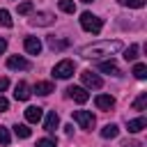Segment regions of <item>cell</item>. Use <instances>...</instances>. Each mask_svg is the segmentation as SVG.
I'll list each match as a JSON object with an SVG mask.
<instances>
[{"label":"cell","mask_w":147,"mask_h":147,"mask_svg":"<svg viewBox=\"0 0 147 147\" xmlns=\"http://www.w3.org/2000/svg\"><path fill=\"white\" fill-rule=\"evenodd\" d=\"M117 51H122V41L113 39V41H94V44H87V46H83L78 51V55L85 57V60H99V57H110Z\"/></svg>","instance_id":"6da1fadb"},{"label":"cell","mask_w":147,"mask_h":147,"mask_svg":"<svg viewBox=\"0 0 147 147\" xmlns=\"http://www.w3.org/2000/svg\"><path fill=\"white\" fill-rule=\"evenodd\" d=\"M80 28H83L85 32L99 34L101 28H103V21H101L99 16H94V14H90V11H83V14H80Z\"/></svg>","instance_id":"7a4b0ae2"},{"label":"cell","mask_w":147,"mask_h":147,"mask_svg":"<svg viewBox=\"0 0 147 147\" xmlns=\"http://www.w3.org/2000/svg\"><path fill=\"white\" fill-rule=\"evenodd\" d=\"M74 62L71 60H60L55 67H53V78H60V80H67L74 76Z\"/></svg>","instance_id":"3957f363"},{"label":"cell","mask_w":147,"mask_h":147,"mask_svg":"<svg viewBox=\"0 0 147 147\" xmlns=\"http://www.w3.org/2000/svg\"><path fill=\"white\" fill-rule=\"evenodd\" d=\"M74 122H76L80 129H85V131H92L94 124H96V119H94V115H92L90 110H76V113H74Z\"/></svg>","instance_id":"277c9868"},{"label":"cell","mask_w":147,"mask_h":147,"mask_svg":"<svg viewBox=\"0 0 147 147\" xmlns=\"http://www.w3.org/2000/svg\"><path fill=\"white\" fill-rule=\"evenodd\" d=\"M80 78H83V83H85L87 87H92V90H99V87L103 85L101 76H99V74H94V71H90V69H85V71L80 74Z\"/></svg>","instance_id":"5b68a950"},{"label":"cell","mask_w":147,"mask_h":147,"mask_svg":"<svg viewBox=\"0 0 147 147\" xmlns=\"http://www.w3.org/2000/svg\"><path fill=\"white\" fill-rule=\"evenodd\" d=\"M55 21V16L51 14V11H37L32 18H30V23L32 25H39V28H46V25H51Z\"/></svg>","instance_id":"8992f818"},{"label":"cell","mask_w":147,"mask_h":147,"mask_svg":"<svg viewBox=\"0 0 147 147\" xmlns=\"http://www.w3.org/2000/svg\"><path fill=\"white\" fill-rule=\"evenodd\" d=\"M67 94L76 101V103H85L87 99H90V94L85 92V87H78V85H74V87H67Z\"/></svg>","instance_id":"52a82bcc"},{"label":"cell","mask_w":147,"mask_h":147,"mask_svg":"<svg viewBox=\"0 0 147 147\" xmlns=\"http://www.w3.org/2000/svg\"><path fill=\"white\" fill-rule=\"evenodd\" d=\"M94 106L99 110H110V108H115V96H110V94H96Z\"/></svg>","instance_id":"ba28073f"},{"label":"cell","mask_w":147,"mask_h":147,"mask_svg":"<svg viewBox=\"0 0 147 147\" xmlns=\"http://www.w3.org/2000/svg\"><path fill=\"white\" fill-rule=\"evenodd\" d=\"M30 85L25 83V80H21V83H16V87H14V96H16V101H28L30 99Z\"/></svg>","instance_id":"9c48e42d"},{"label":"cell","mask_w":147,"mask_h":147,"mask_svg":"<svg viewBox=\"0 0 147 147\" xmlns=\"http://www.w3.org/2000/svg\"><path fill=\"white\" fill-rule=\"evenodd\" d=\"M7 67H9V69H18V71H25V69H30V62H28L25 57H21V55H11V57L7 60Z\"/></svg>","instance_id":"30bf717a"},{"label":"cell","mask_w":147,"mask_h":147,"mask_svg":"<svg viewBox=\"0 0 147 147\" xmlns=\"http://www.w3.org/2000/svg\"><path fill=\"white\" fill-rule=\"evenodd\" d=\"M23 46H25V51H28L30 55H39V53H41V41H39L37 37H25Z\"/></svg>","instance_id":"8fae6325"},{"label":"cell","mask_w":147,"mask_h":147,"mask_svg":"<svg viewBox=\"0 0 147 147\" xmlns=\"http://www.w3.org/2000/svg\"><path fill=\"white\" fill-rule=\"evenodd\" d=\"M99 71L103 74H110V76H122V69L113 62V60H106V62H99Z\"/></svg>","instance_id":"7c38bea8"},{"label":"cell","mask_w":147,"mask_h":147,"mask_svg":"<svg viewBox=\"0 0 147 147\" xmlns=\"http://www.w3.org/2000/svg\"><path fill=\"white\" fill-rule=\"evenodd\" d=\"M41 117H44V110L39 108V106H30V108H25V119L28 122H41Z\"/></svg>","instance_id":"4fadbf2b"},{"label":"cell","mask_w":147,"mask_h":147,"mask_svg":"<svg viewBox=\"0 0 147 147\" xmlns=\"http://www.w3.org/2000/svg\"><path fill=\"white\" fill-rule=\"evenodd\" d=\"M57 124H60V117H57L55 110H51V113L46 115V119H44V129H46L48 133H53V131L57 129Z\"/></svg>","instance_id":"5bb4252c"},{"label":"cell","mask_w":147,"mask_h":147,"mask_svg":"<svg viewBox=\"0 0 147 147\" xmlns=\"http://www.w3.org/2000/svg\"><path fill=\"white\" fill-rule=\"evenodd\" d=\"M147 126V119L145 117H136V119H129L126 122V129L131 131V133H138V131H142Z\"/></svg>","instance_id":"9a60e30c"},{"label":"cell","mask_w":147,"mask_h":147,"mask_svg":"<svg viewBox=\"0 0 147 147\" xmlns=\"http://www.w3.org/2000/svg\"><path fill=\"white\" fill-rule=\"evenodd\" d=\"M48 48H51V51H64V48H69V39L48 37Z\"/></svg>","instance_id":"2e32d148"},{"label":"cell","mask_w":147,"mask_h":147,"mask_svg":"<svg viewBox=\"0 0 147 147\" xmlns=\"http://www.w3.org/2000/svg\"><path fill=\"white\" fill-rule=\"evenodd\" d=\"M53 90H55V87H53V83H46V80H39V83L34 85V92H37V94H41V96H48Z\"/></svg>","instance_id":"e0dca14e"},{"label":"cell","mask_w":147,"mask_h":147,"mask_svg":"<svg viewBox=\"0 0 147 147\" xmlns=\"http://www.w3.org/2000/svg\"><path fill=\"white\" fill-rule=\"evenodd\" d=\"M101 136H103V138H117V136H119V126H117V124H106V126L101 129Z\"/></svg>","instance_id":"ac0fdd59"},{"label":"cell","mask_w":147,"mask_h":147,"mask_svg":"<svg viewBox=\"0 0 147 147\" xmlns=\"http://www.w3.org/2000/svg\"><path fill=\"white\" fill-rule=\"evenodd\" d=\"M131 74H133L138 80H145V78H147V67L138 62V64H133V71H131Z\"/></svg>","instance_id":"d6986e66"},{"label":"cell","mask_w":147,"mask_h":147,"mask_svg":"<svg viewBox=\"0 0 147 147\" xmlns=\"http://www.w3.org/2000/svg\"><path fill=\"white\" fill-rule=\"evenodd\" d=\"M136 57H138V44H131V46L124 51V60H126V62H133Z\"/></svg>","instance_id":"ffe728a7"},{"label":"cell","mask_w":147,"mask_h":147,"mask_svg":"<svg viewBox=\"0 0 147 147\" xmlns=\"http://www.w3.org/2000/svg\"><path fill=\"white\" fill-rule=\"evenodd\" d=\"M147 108V92H140V96L133 101V110H145Z\"/></svg>","instance_id":"44dd1931"},{"label":"cell","mask_w":147,"mask_h":147,"mask_svg":"<svg viewBox=\"0 0 147 147\" xmlns=\"http://www.w3.org/2000/svg\"><path fill=\"white\" fill-rule=\"evenodd\" d=\"M122 7H133V9H142L145 7V0H117Z\"/></svg>","instance_id":"7402d4cb"},{"label":"cell","mask_w":147,"mask_h":147,"mask_svg":"<svg viewBox=\"0 0 147 147\" xmlns=\"http://www.w3.org/2000/svg\"><path fill=\"white\" fill-rule=\"evenodd\" d=\"M14 133H16L18 138H30V133H32V131H30L25 124H16V126H14Z\"/></svg>","instance_id":"603a6c76"},{"label":"cell","mask_w":147,"mask_h":147,"mask_svg":"<svg viewBox=\"0 0 147 147\" xmlns=\"http://www.w3.org/2000/svg\"><path fill=\"white\" fill-rule=\"evenodd\" d=\"M60 9L67 11V14H74L76 11V2L74 0H60Z\"/></svg>","instance_id":"cb8c5ba5"},{"label":"cell","mask_w":147,"mask_h":147,"mask_svg":"<svg viewBox=\"0 0 147 147\" xmlns=\"http://www.w3.org/2000/svg\"><path fill=\"white\" fill-rule=\"evenodd\" d=\"M0 25L2 28H11V14L7 9H0Z\"/></svg>","instance_id":"d4e9b609"},{"label":"cell","mask_w":147,"mask_h":147,"mask_svg":"<svg viewBox=\"0 0 147 147\" xmlns=\"http://www.w3.org/2000/svg\"><path fill=\"white\" fill-rule=\"evenodd\" d=\"M37 147H57V145L53 138H41V140H37Z\"/></svg>","instance_id":"484cf974"},{"label":"cell","mask_w":147,"mask_h":147,"mask_svg":"<svg viewBox=\"0 0 147 147\" xmlns=\"http://www.w3.org/2000/svg\"><path fill=\"white\" fill-rule=\"evenodd\" d=\"M9 131L5 129V126H0V145H9Z\"/></svg>","instance_id":"4316f807"},{"label":"cell","mask_w":147,"mask_h":147,"mask_svg":"<svg viewBox=\"0 0 147 147\" xmlns=\"http://www.w3.org/2000/svg\"><path fill=\"white\" fill-rule=\"evenodd\" d=\"M32 11V2H21L18 5V14H30Z\"/></svg>","instance_id":"83f0119b"},{"label":"cell","mask_w":147,"mask_h":147,"mask_svg":"<svg viewBox=\"0 0 147 147\" xmlns=\"http://www.w3.org/2000/svg\"><path fill=\"white\" fill-rule=\"evenodd\" d=\"M5 110H9V101L5 96H0V113H5Z\"/></svg>","instance_id":"f1b7e54d"},{"label":"cell","mask_w":147,"mask_h":147,"mask_svg":"<svg viewBox=\"0 0 147 147\" xmlns=\"http://www.w3.org/2000/svg\"><path fill=\"white\" fill-rule=\"evenodd\" d=\"M7 87H9V80L7 78H0V92H5Z\"/></svg>","instance_id":"f546056e"},{"label":"cell","mask_w":147,"mask_h":147,"mask_svg":"<svg viewBox=\"0 0 147 147\" xmlns=\"http://www.w3.org/2000/svg\"><path fill=\"white\" fill-rule=\"evenodd\" d=\"M5 51H7V41H5V39H0V55H2Z\"/></svg>","instance_id":"4dcf8cb0"},{"label":"cell","mask_w":147,"mask_h":147,"mask_svg":"<svg viewBox=\"0 0 147 147\" xmlns=\"http://www.w3.org/2000/svg\"><path fill=\"white\" fill-rule=\"evenodd\" d=\"M122 147H140V142H126V145H122Z\"/></svg>","instance_id":"1f68e13d"},{"label":"cell","mask_w":147,"mask_h":147,"mask_svg":"<svg viewBox=\"0 0 147 147\" xmlns=\"http://www.w3.org/2000/svg\"><path fill=\"white\" fill-rule=\"evenodd\" d=\"M80 2H92V0H80Z\"/></svg>","instance_id":"d6a6232c"}]
</instances>
